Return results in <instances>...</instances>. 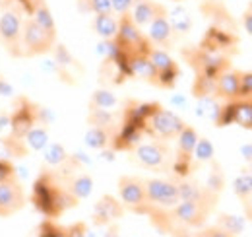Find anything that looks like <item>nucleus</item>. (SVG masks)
Wrapping results in <instances>:
<instances>
[{
	"label": "nucleus",
	"instance_id": "nucleus-1",
	"mask_svg": "<svg viewBox=\"0 0 252 237\" xmlns=\"http://www.w3.org/2000/svg\"><path fill=\"white\" fill-rule=\"evenodd\" d=\"M32 200L35 208L51 220L59 218L64 210L78 204V200L70 195V191L66 187H61L57 177L49 171H43L33 183Z\"/></svg>",
	"mask_w": 252,
	"mask_h": 237
},
{
	"label": "nucleus",
	"instance_id": "nucleus-2",
	"mask_svg": "<svg viewBox=\"0 0 252 237\" xmlns=\"http://www.w3.org/2000/svg\"><path fill=\"white\" fill-rule=\"evenodd\" d=\"M183 128H185V120L179 115H175L173 111L163 109L158 103H156L154 111L150 113V117L144 122V132H148L150 136H154L158 140L177 138Z\"/></svg>",
	"mask_w": 252,
	"mask_h": 237
},
{
	"label": "nucleus",
	"instance_id": "nucleus-3",
	"mask_svg": "<svg viewBox=\"0 0 252 237\" xmlns=\"http://www.w3.org/2000/svg\"><path fill=\"white\" fill-rule=\"evenodd\" d=\"M117 43V47L126 53V55H134V53H150L152 45L150 39L144 37V33L140 31V28L132 22L130 14H125L119 18V31L117 37L113 39Z\"/></svg>",
	"mask_w": 252,
	"mask_h": 237
},
{
	"label": "nucleus",
	"instance_id": "nucleus-4",
	"mask_svg": "<svg viewBox=\"0 0 252 237\" xmlns=\"http://www.w3.org/2000/svg\"><path fill=\"white\" fill-rule=\"evenodd\" d=\"M55 39H57V35L39 28L32 18H28L22 28V53H24V57L45 55L55 47Z\"/></svg>",
	"mask_w": 252,
	"mask_h": 237
},
{
	"label": "nucleus",
	"instance_id": "nucleus-5",
	"mask_svg": "<svg viewBox=\"0 0 252 237\" xmlns=\"http://www.w3.org/2000/svg\"><path fill=\"white\" fill-rule=\"evenodd\" d=\"M22 28L24 22L14 10H6L0 16V41L12 57H24L22 53Z\"/></svg>",
	"mask_w": 252,
	"mask_h": 237
},
{
	"label": "nucleus",
	"instance_id": "nucleus-6",
	"mask_svg": "<svg viewBox=\"0 0 252 237\" xmlns=\"http://www.w3.org/2000/svg\"><path fill=\"white\" fill-rule=\"evenodd\" d=\"M214 200L216 197H206L202 200H181L175 208H171V218L181 222V224H187V226H200L206 222L210 210L214 206Z\"/></svg>",
	"mask_w": 252,
	"mask_h": 237
},
{
	"label": "nucleus",
	"instance_id": "nucleus-7",
	"mask_svg": "<svg viewBox=\"0 0 252 237\" xmlns=\"http://www.w3.org/2000/svg\"><path fill=\"white\" fill-rule=\"evenodd\" d=\"M146 185V198L148 204H156L161 208H175L181 202L179 183L165 181V179H148Z\"/></svg>",
	"mask_w": 252,
	"mask_h": 237
},
{
	"label": "nucleus",
	"instance_id": "nucleus-8",
	"mask_svg": "<svg viewBox=\"0 0 252 237\" xmlns=\"http://www.w3.org/2000/svg\"><path fill=\"white\" fill-rule=\"evenodd\" d=\"M229 60L227 57H223L220 51H214V49H208V47H200L194 57L190 59V64L196 68L198 76H206V78H212L216 80L223 70H227V64Z\"/></svg>",
	"mask_w": 252,
	"mask_h": 237
},
{
	"label": "nucleus",
	"instance_id": "nucleus-9",
	"mask_svg": "<svg viewBox=\"0 0 252 237\" xmlns=\"http://www.w3.org/2000/svg\"><path fill=\"white\" fill-rule=\"evenodd\" d=\"M119 195H121V200L126 208H132V210H138V212L146 210L148 198H146L144 179L130 177V175L121 177L119 179Z\"/></svg>",
	"mask_w": 252,
	"mask_h": 237
},
{
	"label": "nucleus",
	"instance_id": "nucleus-10",
	"mask_svg": "<svg viewBox=\"0 0 252 237\" xmlns=\"http://www.w3.org/2000/svg\"><path fill=\"white\" fill-rule=\"evenodd\" d=\"M26 206V193L18 179L0 183V218H10Z\"/></svg>",
	"mask_w": 252,
	"mask_h": 237
},
{
	"label": "nucleus",
	"instance_id": "nucleus-11",
	"mask_svg": "<svg viewBox=\"0 0 252 237\" xmlns=\"http://www.w3.org/2000/svg\"><path fill=\"white\" fill-rule=\"evenodd\" d=\"M148 57L152 60L154 68L158 70V86L161 88H173L177 78H179V66L177 62L169 57V53H165L163 49H150Z\"/></svg>",
	"mask_w": 252,
	"mask_h": 237
},
{
	"label": "nucleus",
	"instance_id": "nucleus-12",
	"mask_svg": "<svg viewBox=\"0 0 252 237\" xmlns=\"http://www.w3.org/2000/svg\"><path fill=\"white\" fill-rule=\"evenodd\" d=\"M179 138V150H177V161H175V171L185 177L190 171V163H192V154L196 148V142H198V132L185 124V128L181 130V134L177 136Z\"/></svg>",
	"mask_w": 252,
	"mask_h": 237
},
{
	"label": "nucleus",
	"instance_id": "nucleus-13",
	"mask_svg": "<svg viewBox=\"0 0 252 237\" xmlns=\"http://www.w3.org/2000/svg\"><path fill=\"white\" fill-rule=\"evenodd\" d=\"M169 158V148L163 142H148L134 148V159L148 169H159Z\"/></svg>",
	"mask_w": 252,
	"mask_h": 237
},
{
	"label": "nucleus",
	"instance_id": "nucleus-14",
	"mask_svg": "<svg viewBox=\"0 0 252 237\" xmlns=\"http://www.w3.org/2000/svg\"><path fill=\"white\" fill-rule=\"evenodd\" d=\"M37 118H39V107L32 105L30 101H22V107L12 115L10 118V128H12V138H18V140H24V136L30 132V128L37 124Z\"/></svg>",
	"mask_w": 252,
	"mask_h": 237
},
{
	"label": "nucleus",
	"instance_id": "nucleus-15",
	"mask_svg": "<svg viewBox=\"0 0 252 237\" xmlns=\"http://www.w3.org/2000/svg\"><path fill=\"white\" fill-rule=\"evenodd\" d=\"M126 70H128V76H136V78H140V80L158 84V70L154 68V64H152L150 57H148V53H134V55H128Z\"/></svg>",
	"mask_w": 252,
	"mask_h": 237
},
{
	"label": "nucleus",
	"instance_id": "nucleus-16",
	"mask_svg": "<svg viewBox=\"0 0 252 237\" xmlns=\"http://www.w3.org/2000/svg\"><path fill=\"white\" fill-rule=\"evenodd\" d=\"M239 84H241V72L239 70H223L216 78V93L227 101L239 99Z\"/></svg>",
	"mask_w": 252,
	"mask_h": 237
},
{
	"label": "nucleus",
	"instance_id": "nucleus-17",
	"mask_svg": "<svg viewBox=\"0 0 252 237\" xmlns=\"http://www.w3.org/2000/svg\"><path fill=\"white\" fill-rule=\"evenodd\" d=\"M161 12H165V8L154 0H136L130 10V18L138 28H142V26H150L152 20Z\"/></svg>",
	"mask_w": 252,
	"mask_h": 237
},
{
	"label": "nucleus",
	"instance_id": "nucleus-18",
	"mask_svg": "<svg viewBox=\"0 0 252 237\" xmlns=\"http://www.w3.org/2000/svg\"><path fill=\"white\" fill-rule=\"evenodd\" d=\"M173 28L169 24V18H167V10L161 12L159 16H156L150 24V31H148V39L152 43H156L159 47H167L173 39Z\"/></svg>",
	"mask_w": 252,
	"mask_h": 237
},
{
	"label": "nucleus",
	"instance_id": "nucleus-19",
	"mask_svg": "<svg viewBox=\"0 0 252 237\" xmlns=\"http://www.w3.org/2000/svg\"><path fill=\"white\" fill-rule=\"evenodd\" d=\"M121 216H123V204L117 198H113V197H103L95 204L94 218H95V224H99V226L111 224L113 220H117Z\"/></svg>",
	"mask_w": 252,
	"mask_h": 237
},
{
	"label": "nucleus",
	"instance_id": "nucleus-20",
	"mask_svg": "<svg viewBox=\"0 0 252 237\" xmlns=\"http://www.w3.org/2000/svg\"><path fill=\"white\" fill-rule=\"evenodd\" d=\"M94 30L101 39L111 41V39H115V37H117V31H119V20H117L113 14H95Z\"/></svg>",
	"mask_w": 252,
	"mask_h": 237
},
{
	"label": "nucleus",
	"instance_id": "nucleus-21",
	"mask_svg": "<svg viewBox=\"0 0 252 237\" xmlns=\"http://www.w3.org/2000/svg\"><path fill=\"white\" fill-rule=\"evenodd\" d=\"M32 20L39 26V28H43V30L49 31V33H53V35H57L55 18H53L49 6H47L43 0H35V6H33V10H32Z\"/></svg>",
	"mask_w": 252,
	"mask_h": 237
},
{
	"label": "nucleus",
	"instance_id": "nucleus-22",
	"mask_svg": "<svg viewBox=\"0 0 252 237\" xmlns=\"http://www.w3.org/2000/svg\"><path fill=\"white\" fill-rule=\"evenodd\" d=\"M66 189L70 191V195L76 198V200H84L92 195L94 191V179L90 177L88 173H82V175H76L68 181Z\"/></svg>",
	"mask_w": 252,
	"mask_h": 237
},
{
	"label": "nucleus",
	"instance_id": "nucleus-23",
	"mask_svg": "<svg viewBox=\"0 0 252 237\" xmlns=\"http://www.w3.org/2000/svg\"><path fill=\"white\" fill-rule=\"evenodd\" d=\"M167 18H169V24H171L175 33L187 35L192 30V16H190L189 10L183 8V6H177L171 12H167Z\"/></svg>",
	"mask_w": 252,
	"mask_h": 237
},
{
	"label": "nucleus",
	"instance_id": "nucleus-24",
	"mask_svg": "<svg viewBox=\"0 0 252 237\" xmlns=\"http://www.w3.org/2000/svg\"><path fill=\"white\" fill-rule=\"evenodd\" d=\"M68 152L64 148L63 144H59V142H49L47 144V148L43 150V159H45V163L47 165H51V167H59V165H63L68 161Z\"/></svg>",
	"mask_w": 252,
	"mask_h": 237
},
{
	"label": "nucleus",
	"instance_id": "nucleus-25",
	"mask_svg": "<svg viewBox=\"0 0 252 237\" xmlns=\"http://www.w3.org/2000/svg\"><path fill=\"white\" fill-rule=\"evenodd\" d=\"M24 142L33 152H43L49 144V132L45 126H32L30 132L24 136Z\"/></svg>",
	"mask_w": 252,
	"mask_h": 237
},
{
	"label": "nucleus",
	"instance_id": "nucleus-26",
	"mask_svg": "<svg viewBox=\"0 0 252 237\" xmlns=\"http://www.w3.org/2000/svg\"><path fill=\"white\" fill-rule=\"evenodd\" d=\"M84 142H86V146H90V148L103 150L111 142L109 128H103V126H90V130H88L86 136H84Z\"/></svg>",
	"mask_w": 252,
	"mask_h": 237
},
{
	"label": "nucleus",
	"instance_id": "nucleus-27",
	"mask_svg": "<svg viewBox=\"0 0 252 237\" xmlns=\"http://www.w3.org/2000/svg\"><path fill=\"white\" fill-rule=\"evenodd\" d=\"M235 122L247 130H252V97L235 101Z\"/></svg>",
	"mask_w": 252,
	"mask_h": 237
},
{
	"label": "nucleus",
	"instance_id": "nucleus-28",
	"mask_svg": "<svg viewBox=\"0 0 252 237\" xmlns=\"http://www.w3.org/2000/svg\"><path fill=\"white\" fill-rule=\"evenodd\" d=\"M200 103H198V117L210 118L212 122H218V117L221 113V105L216 101L214 95H206V97H198Z\"/></svg>",
	"mask_w": 252,
	"mask_h": 237
},
{
	"label": "nucleus",
	"instance_id": "nucleus-29",
	"mask_svg": "<svg viewBox=\"0 0 252 237\" xmlns=\"http://www.w3.org/2000/svg\"><path fill=\"white\" fill-rule=\"evenodd\" d=\"M179 195H181V200H202L206 197H212V193H208L206 189H202L200 185L190 183V181L179 183Z\"/></svg>",
	"mask_w": 252,
	"mask_h": 237
},
{
	"label": "nucleus",
	"instance_id": "nucleus-30",
	"mask_svg": "<svg viewBox=\"0 0 252 237\" xmlns=\"http://www.w3.org/2000/svg\"><path fill=\"white\" fill-rule=\"evenodd\" d=\"M117 97L113 91L109 89H97L92 95V109H105V111H111L113 107H117Z\"/></svg>",
	"mask_w": 252,
	"mask_h": 237
},
{
	"label": "nucleus",
	"instance_id": "nucleus-31",
	"mask_svg": "<svg viewBox=\"0 0 252 237\" xmlns=\"http://www.w3.org/2000/svg\"><path fill=\"white\" fill-rule=\"evenodd\" d=\"M245 226H247V222L241 216H231V214H221L220 216V228L229 232L231 236L237 237L239 234H243Z\"/></svg>",
	"mask_w": 252,
	"mask_h": 237
},
{
	"label": "nucleus",
	"instance_id": "nucleus-32",
	"mask_svg": "<svg viewBox=\"0 0 252 237\" xmlns=\"http://www.w3.org/2000/svg\"><path fill=\"white\" fill-rule=\"evenodd\" d=\"M214 144L208 140V138H198L196 142V148L192 154V159L200 161V163H206V161H212L214 159Z\"/></svg>",
	"mask_w": 252,
	"mask_h": 237
},
{
	"label": "nucleus",
	"instance_id": "nucleus-33",
	"mask_svg": "<svg viewBox=\"0 0 252 237\" xmlns=\"http://www.w3.org/2000/svg\"><path fill=\"white\" fill-rule=\"evenodd\" d=\"M233 191H235V195L239 198L247 200L252 195V173H243V175H239V177L235 179Z\"/></svg>",
	"mask_w": 252,
	"mask_h": 237
},
{
	"label": "nucleus",
	"instance_id": "nucleus-34",
	"mask_svg": "<svg viewBox=\"0 0 252 237\" xmlns=\"http://www.w3.org/2000/svg\"><path fill=\"white\" fill-rule=\"evenodd\" d=\"M39 237H68V228H63L59 224H55V220L47 218L41 226H39Z\"/></svg>",
	"mask_w": 252,
	"mask_h": 237
},
{
	"label": "nucleus",
	"instance_id": "nucleus-35",
	"mask_svg": "<svg viewBox=\"0 0 252 237\" xmlns=\"http://www.w3.org/2000/svg\"><path fill=\"white\" fill-rule=\"evenodd\" d=\"M90 124H92V126L109 128V126L113 124V115H111V111H105V109H92V113H90Z\"/></svg>",
	"mask_w": 252,
	"mask_h": 237
},
{
	"label": "nucleus",
	"instance_id": "nucleus-36",
	"mask_svg": "<svg viewBox=\"0 0 252 237\" xmlns=\"http://www.w3.org/2000/svg\"><path fill=\"white\" fill-rule=\"evenodd\" d=\"M225 187V181H223V173L220 169H214L208 177V183H206V191L212 193V195H218L221 193V189Z\"/></svg>",
	"mask_w": 252,
	"mask_h": 237
},
{
	"label": "nucleus",
	"instance_id": "nucleus-37",
	"mask_svg": "<svg viewBox=\"0 0 252 237\" xmlns=\"http://www.w3.org/2000/svg\"><path fill=\"white\" fill-rule=\"evenodd\" d=\"M86 6L94 14H113L111 0H86Z\"/></svg>",
	"mask_w": 252,
	"mask_h": 237
},
{
	"label": "nucleus",
	"instance_id": "nucleus-38",
	"mask_svg": "<svg viewBox=\"0 0 252 237\" xmlns=\"http://www.w3.org/2000/svg\"><path fill=\"white\" fill-rule=\"evenodd\" d=\"M239 97H243V99H247V97H252V72H241Z\"/></svg>",
	"mask_w": 252,
	"mask_h": 237
},
{
	"label": "nucleus",
	"instance_id": "nucleus-39",
	"mask_svg": "<svg viewBox=\"0 0 252 237\" xmlns=\"http://www.w3.org/2000/svg\"><path fill=\"white\" fill-rule=\"evenodd\" d=\"M134 2H136V0H111V8H113V14H119V16L130 14V10H132Z\"/></svg>",
	"mask_w": 252,
	"mask_h": 237
},
{
	"label": "nucleus",
	"instance_id": "nucleus-40",
	"mask_svg": "<svg viewBox=\"0 0 252 237\" xmlns=\"http://www.w3.org/2000/svg\"><path fill=\"white\" fill-rule=\"evenodd\" d=\"M12 179H16V169H14L12 161H8V159H0V183H4V181H12Z\"/></svg>",
	"mask_w": 252,
	"mask_h": 237
},
{
	"label": "nucleus",
	"instance_id": "nucleus-41",
	"mask_svg": "<svg viewBox=\"0 0 252 237\" xmlns=\"http://www.w3.org/2000/svg\"><path fill=\"white\" fill-rule=\"evenodd\" d=\"M68 237H88V226L84 222H78L68 228Z\"/></svg>",
	"mask_w": 252,
	"mask_h": 237
},
{
	"label": "nucleus",
	"instance_id": "nucleus-42",
	"mask_svg": "<svg viewBox=\"0 0 252 237\" xmlns=\"http://www.w3.org/2000/svg\"><path fill=\"white\" fill-rule=\"evenodd\" d=\"M206 237H235V236H231L229 232H225L223 228H220V226H214V228H208V230H204L202 232Z\"/></svg>",
	"mask_w": 252,
	"mask_h": 237
},
{
	"label": "nucleus",
	"instance_id": "nucleus-43",
	"mask_svg": "<svg viewBox=\"0 0 252 237\" xmlns=\"http://www.w3.org/2000/svg\"><path fill=\"white\" fill-rule=\"evenodd\" d=\"M243 26H245V30L252 35V4H251V8L243 14Z\"/></svg>",
	"mask_w": 252,
	"mask_h": 237
},
{
	"label": "nucleus",
	"instance_id": "nucleus-44",
	"mask_svg": "<svg viewBox=\"0 0 252 237\" xmlns=\"http://www.w3.org/2000/svg\"><path fill=\"white\" fill-rule=\"evenodd\" d=\"M241 156H243L247 161H252V144H243V146H241Z\"/></svg>",
	"mask_w": 252,
	"mask_h": 237
},
{
	"label": "nucleus",
	"instance_id": "nucleus-45",
	"mask_svg": "<svg viewBox=\"0 0 252 237\" xmlns=\"http://www.w3.org/2000/svg\"><path fill=\"white\" fill-rule=\"evenodd\" d=\"M12 93H14L12 86H8L4 80H0V95H12Z\"/></svg>",
	"mask_w": 252,
	"mask_h": 237
},
{
	"label": "nucleus",
	"instance_id": "nucleus-46",
	"mask_svg": "<svg viewBox=\"0 0 252 237\" xmlns=\"http://www.w3.org/2000/svg\"><path fill=\"white\" fill-rule=\"evenodd\" d=\"M105 237H121V234H119V226H117V224H111L109 230H107V234H105Z\"/></svg>",
	"mask_w": 252,
	"mask_h": 237
},
{
	"label": "nucleus",
	"instance_id": "nucleus-47",
	"mask_svg": "<svg viewBox=\"0 0 252 237\" xmlns=\"http://www.w3.org/2000/svg\"><path fill=\"white\" fill-rule=\"evenodd\" d=\"M173 103H177V105H187V101H185L183 97H173Z\"/></svg>",
	"mask_w": 252,
	"mask_h": 237
},
{
	"label": "nucleus",
	"instance_id": "nucleus-48",
	"mask_svg": "<svg viewBox=\"0 0 252 237\" xmlns=\"http://www.w3.org/2000/svg\"><path fill=\"white\" fill-rule=\"evenodd\" d=\"M194 237H206L204 234H198V236H194Z\"/></svg>",
	"mask_w": 252,
	"mask_h": 237
},
{
	"label": "nucleus",
	"instance_id": "nucleus-49",
	"mask_svg": "<svg viewBox=\"0 0 252 237\" xmlns=\"http://www.w3.org/2000/svg\"><path fill=\"white\" fill-rule=\"evenodd\" d=\"M35 237H39V236H35Z\"/></svg>",
	"mask_w": 252,
	"mask_h": 237
}]
</instances>
